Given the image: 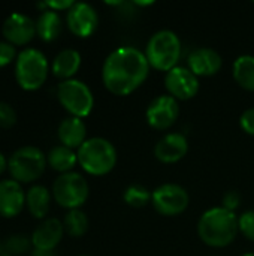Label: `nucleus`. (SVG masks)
<instances>
[{
  "mask_svg": "<svg viewBox=\"0 0 254 256\" xmlns=\"http://www.w3.org/2000/svg\"><path fill=\"white\" fill-rule=\"evenodd\" d=\"M241 256H254L253 252H247V254H244V255H241Z\"/></svg>",
  "mask_w": 254,
  "mask_h": 256,
  "instance_id": "nucleus-36",
  "label": "nucleus"
},
{
  "mask_svg": "<svg viewBox=\"0 0 254 256\" xmlns=\"http://www.w3.org/2000/svg\"><path fill=\"white\" fill-rule=\"evenodd\" d=\"M199 78L187 66H177L165 74V88L178 102L193 99L199 92Z\"/></svg>",
  "mask_w": 254,
  "mask_h": 256,
  "instance_id": "nucleus-11",
  "label": "nucleus"
},
{
  "mask_svg": "<svg viewBox=\"0 0 254 256\" xmlns=\"http://www.w3.org/2000/svg\"><path fill=\"white\" fill-rule=\"evenodd\" d=\"M222 207H225L226 210H229V212H237V208L240 207V204H241V195L237 192V190H229V192H226L225 194V196H223V201H222Z\"/></svg>",
  "mask_w": 254,
  "mask_h": 256,
  "instance_id": "nucleus-32",
  "label": "nucleus"
},
{
  "mask_svg": "<svg viewBox=\"0 0 254 256\" xmlns=\"http://www.w3.org/2000/svg\"><path fill=\"white\" fill-rule=\"evenodd\" d=\"M25 206L31 216L36 219H43L51 206V192L42 186V184H34L25 192Z\"/></svg>",
  "mask_w": 254,
  "mask_h": 256,
  "instance_id": "nucleus-21",
  "label": "nucleus"
},
{
  "mask_svg": "<svg viewBox=\"0 0 254 256\" xmlns=\"http://www.w3.org/2000/svg\"><path fill=\"white\" fill-rule=\"evenodd\" d=\"M1 32L12 45H25L36 34V21L27 14L13 12L4 20Z\"/></svg>",
  "mask_w": 254,
  "mask_h": 256,
  "instance_id": "nucleus-13",
  "label": "nucleus"
},
{
  "mask_svg": "<svg viewBox=\"0 0 254 256\" xmlns=\"http://www.w3.org/2000/svg\"><path fill=\"white\" fill-rule=\"evenodd\" d=\"M30 246H31L30 237H27L25 234H13L3 242V252L4 255L18 256L28 252Z\"/></svg>",
  "mask_w": 254,
  "mask_h": 256,
  "instance_id": "nucleus-26",
  "label": "nucleus"
},
{
  "mask_svg": "<svg viewBox=\"0 0 254 256\" xmlns=\"http://www.w3.org/2000/svg\"><path fill=\"white\" fill-rule=\"evenodd\" d=\"M69 30L78 38H90L99 26L97 10L85 2H75L66 14Z\"/></svg>",
  "mask_w": 254,
  "mask_h": 256,
  "instance_id": "nucleus-12",
  "label": "nucleus"
},
{
  "mask_svg": "<svg viewBox=\"0 0 254 256\" xmlns=\"http://www.w3.org/2000/svg\"><path fill=\"white\" fill-rule=\"evenodd\" d=\"M211 256H217V255H211Z\"/></svg>",
  "mask_w": 254,
  "mask_h": 256,
  "instance_id": "nucleus-40",
  "label": "nucleus"
},
{
  "mask_svg": "<svg viewBox=\"0 0 254 256\" xmlns=\"http://www.w3.org/2000/svg\"><path fill=\"white\" fill-rule=\"evenodd\" d=\"M144 52L153 69L166 74L178 66L181 58V39L172 30H159L148 39Z\"/></svg>",
  "mask_w": 254,
  "mask_h": 256,
  "instance_id": "nucleus-4",
  "label": "nucleus"
},
{
  "mask_svg": "<svg viewBox=\"0 0 254 256\" xmlns=\"http://www.w3.org/2000/svg\"><path fill=\"white\" fill-rule=\"evenodd\" d=\"M25 206V192L13 178L0 180V216L15 218Z\"/></svg>",
  "mask_w": 254,
  "mask_h": 256,
  "instance_id": "nucleus-15",
  "label": "nucleus"
},
{
  "mask_svg": "<svg viewBox=\"0 0 254 256\" xmlns=\"http://www.w3.org/2000/svg\"><path fill=\"white\" fill-rule=\"evenodd\" d=\"M238 228L244 238L254 243V210L244 212L238 216Z\"/></svg>",
  "mask_w": 254,
  "mask_h": 256,
  "instance_id": "nucleus-27",
  "label": "nucleus"
},
{
  "mask_svg": "<svg viewBox=\"0 0 254 256\" xmlns=\"http://www.w3.org/2000/svg\"><path fill=\"white\" fill-rule=\"evenodd\" d=\"M31 256H55L54 250H39V249H33Z\"/></svg>",
  "mask_w": 254,
  "mask_h": 256,
  "instance_id": "nucleus-33",
  "label": "nucleus"
},
{
  "mask_svg": "<svg viewBox=\"0 0 254 256\" xmlns=\"http://www.w3.org/2000/svg\"><path fill=\"white\" fill-rule=\"evenodd\" d=\"M63 226L70 237H82L88 231V218L81 208L69 210L63 219Z\"/></svg>",
  "mask_w": 254,
  "mask_h": 256,
  "instance_id": "nucleus-24",
  "label": "nucleus"
},
{
  "mask_svg": "<svg viewBox=\"0 0 254 256\" xmlns=\"http://www.w3.org/2000/svg\"><path fill=\"white\" fill-rule=\"evenodd\" d=\"M81 62H82V57L79 51L73 48H64L54 57L51 63V70L61 81L72 80L79 70Z\"/></svg>",
  "mask_w": 254,
  "mask_h": 256,
  "instance_id": "nucleus-19",
  "label": "nucleus"
},
{
  "mask_svg": "<svg viewBox=\"0 0 254 256\" xmlns=\"http://www.w3.org/2000/svg\"><path fill=\"white\" fill-rule=\"evenodd\" d=\"M1 250H3V243H0V256H1Z\"/></svg>",
  "mask_w": 254,
  "mask_h": 256,
  "instance_id": "nucleus-37",
  "label": "nucleus"
},
{
  "mask_svg": "<svg viewBox=\"0 0 254 256\" xmlns=\"http://www.w3.org/2000/svg\"><path fill=\"white\" fill-rule=\"evenodd\" d=\"M232 75L241 88L254 92V56L243 54L237 57L232 66Z\"/></svg>",
  "mask_w": 254,
  "mask_h": 256,
  "instance_id": "nucleus-23",
  "label": "nucleus"
},
{
  "mask_svg": "<svg viewBox=\"0 0 254 256\" xmlns=\"http://www.w3.org/2000/svg\"><path fill=\"white\" fill-rule=\"evenodd\" d=\"M180 117V102L169 94L154 98L145 111V120L154 130H168Z\"/></svg>",
  "mask_w": 254,
  "mask_h": 256,
  "instance_id": "nucleus-10",
  "label": "nucleus"
},
{
  "mask_svg": "<svg viewBox=\"0 0 254 256\" xmlns=\"http://www.w3.org/2000/svg\"><path fill=\"white\" fill-rule=\"evenodd\" d=\"M223 66L222 56L213 48H196L187 58V68L199 76H213L220 72Z\"/></svg>",
  "mask_w": 254,
  "mask_h": 256,
  "instance_id": "nucleus-16",
  "label": "nucleus"
},
{
  "mask_svg": "<svg viewBox=\"0 0 254 256\" xmlns=\"http://www.w3.org/2000/svg\"><path fill=\"white\" fill-rule=\"evenodd\" d=\"M46 164V154H43L39 147L24 146L10 154L7 160V170L10 177L18 183H30L43 174Z\"/></svg>",
  "mask_w": 254,
  "mask_h": 256,
  "instance_id": "nucleus-6",
  "label": "nucleus"
},
{
  "mask_svg": "<svg viewBox=\"0 0 254 256\" xmlns=\"http://www.w3.org/2000/svg\"><path fill=\"white\" fill-rule=\"evenodd\" d=\"M240 126L247 134L254 136V108H247L240 117Z\"/></svg>",
  "mask_w": 254,
  "mask_h": 256,
  "instance_id": "nucleus-30",
  "label": "nucleus"
},
{
  "mask_svg": "<svg viewBox=\"0 0 254 256\" xmlns=\"http://www.w3.org/2000/svg\"><path fill=\"white\" fill-rule=\"evenodd\" d=\"M6 170H7V159H6V156L0 152V176H1Z\"/></svg>",
  "mask_w": 254,
  "mask_h": 256,
  "instance_id": "nucleus-34",
  "label": "nucleus"
},
{
  "mask_svg": "<svg viewBox=\"0 0 254 256\" xmlns=\"http://www.w3.org/2000/svg\"><path fill=\"white\" fill-rule=\"evenodd\" d=\"M189 153V141L180 132L163 135L154 146V158L162 164H177Z\"/></svg>",
  "mask_w": 254,
  "mask_h": 256,
  "instance_id": "nucleus-14",
  "label": "nucleus"
},
{
  "mask_svg": "<svg viewBox=\"0 0 254 256\" xmlns=\"http://www.w3.org/2000/svg\"><path fill=\"white\" fill-rule=\"evenodd\" d=\"M1 256H9V255H4V254H3V255H1Z\"/></svg>",
  "mask_w": 254,
  "mask_h": 256,
  "instance_id": "nucleus-39",
  "label": "nucleus"
},
{
  "mask_svg": "<svg viewBox=\"0 0 254 256\" xmlns=\"http://www.w3.org/2000/svg\"><path fill=\"white\" fill-rule=\"evenodd\" d=\"M151 204L160 216L175 218L187 210L190 204V195L180 184L165 183L151 192Z\"/></svg>",
  "mask_w": 254,
  "mask_h": 256,
  "instance_id": "nucleus-9",
  "label": "nucleus"
},
{
  "mask_svg": "<svg viewBox=\"0 0 254 256\" xmlns=\"http://www.w3.org/2000/svg\"><path fill=\"white\" fill-rule=\"evenodd\" d=\"M78 256H90V255H78Z\"/></svg>",
  "mask_w": 254,
  "mask_h": 256,
  "instance_id": "nucleus-38",
  "label": "nucleus"
},
{
  "mask_svg": "<svg viewBox=\"0 0 254 256\" xmlns=\"http://www.w3.org/2000/svg\"><path fill=\"white\" fill-rule=\"evenodd\" d=\"M123 201L129 207L142 208L151 202V192L142 184H130L123 194Z\"/></svg>",
  "mask_w": 254,
  "mask_h": 256,
  "instance_id": "nucleus-25",
  "label": "nucleus"
},
{
  "mask_svg": "<svg viewBox=\"0 0 254 256\" xmlns=\"http://www.w3.org/2000/svg\"><path fill=\"white\" fill-rule=\"evenodd\" d=\"M73 3H75L73 0H49V2H42L37 6L42 8L43 10L51 9V10L58 12V10H69L73 6Z\"/></svg>",
  "mask_w": 254,
  "mask_h": 256,
  "instance_id": "nucleus-31",
  "label": "nucleus"
},
{
  "mask_svg": "<svg viewBox=\"0 0 254 256\" xmlns=\"http://www.w3.org/2000/svg\"><path fill=\"white\" fill-rule=\"evenodd\" d=\"M16 48L7 40H0V68L9 64L13 58H16Z\"/></svg>",
  "mask_w": 254,
  "mask_h": 256,
  "instance_id": "nucleus-29",
  "label": "nucleus"
},
{
  "mask_svg": "<svg viewBox=\"0 0 254 256\" xmlns=\"http://www.w3.org/2000/svg\"><path fill=\"white\" fill-rule=\"evenodd\" d=\"M76 154L79 166L94 177L109 174L118 160L115 146L102 136L87 138V141L76 150Z\"/></svg>",
  "mask_w": 254,
  "mask_h": 256,
  "instance_id": "nucleus-3",
  "label": "nucleus"
},
{
  "mask_svg": "<svg viewBox=\"0 0 254 256\" xmlns=\"http://www.w3.org/2000/svg\"><path fill=\"white\" fill-rule=\"evenodd\" d=\"M63 234V222H60L55 218H49L36 226V230L31 234V244L34 249L39 250H54L60 244Z\"/></svg>",
  "mask_w": 254,
  "mask_h": 256,
  "instance_id": "nucleus-17",
  "label": "nucleus"
},
{
  "mask_svg": "<svg viewBox=\"0 0 254 256\" xmlns=\"http://www.w3.org/2000/svg\"><path fill=\"white\" fill-rule=\"evenodd\" d=\"M57 136L63 146L78 150L87 141V126L82 118L69 116L60 122L57 128Z\"/></svg>",
  "mask_w": 254,
  "mask_h": 256,
  "instance_id": "nucleus-18",
  "label": "nucleus"
},
{
  "mask_svg": "<svg viewBox=\"0 0 254 256\" xmlns=\"http://www.w3.org/2000/svg\"><path fill=\"white\" fill-rule=\"evenodd\" d=\"M133 4L135 6H153L154 4V2H133Z\"/></svg>",
  "mask_w": 254,
  "mask_h": 256,
  "instance_id": "nucleus-35",
  "label": "nucleus"
},
{
  "mask_svg": "<svg viewBox=\"0 0 254 256\" xmlns=\"http://www.w3.org/2000/svg\"><path fill=\"white\" fill-rule=\"evenodd\" d=\"M49 63L37 48H24L15 58V80L24 90H37L46 81Z\"/></svg>",
  "mask_w": 254,
  "mask_h": 256,
  "instance_id": "nucleus-5",
  "label": "nucleus"
},
{
  "mask_svg": "<svg viewBox=\"0 0 254 256\" xmlns=\"http://www.w3.org/2000/svg\"><path fill=\"white\" fill-rule=\"evenodd\" d=\"M240 232L238 216L225 207H213L202 213L198 222V236L204 244L223 249L232 244Z\"/></svg>",
  "mask_w": 254,
  "mask_h": 256,
  "instance_id": "nucleus-2",
  "label": "nucleus"
},
{
  "mask_svg": "<svg viewBox=\"0 0 254 256\" xmlns=\"http://www.w3.org/2000/svg\"><path fill=\"white\" fill-rule=\"evenodd\" d=\"M150 69L144 51L129 45L118 46L103 62L102 82L114 96H129L147 81Z\"/></svg>",
  "mask_w": 254,
  "mask_h": 256,
  "instance_id": "nucleus-1",
  "label": "nucleus"
},
{
  "mask_svg": "<svg viewBox=\"0 0 254 256\" xmlns=\"http://www.w3.org/2000/svg\"><path fill=\"white\" fill-rule=\"evenodd\" d=\"M52 198L55 202L67 210L81 208L88 200L90 188L87 180L75 171L60 174L52 184Z\"/></svg>",
  "mask_w": 254,
  "mask_h": 256,
  "instance_id": "nucleus-8",
  "label": "nucleus"
},
{
  "mask_svg": "<svg viewBox=\"0 0 254 256\" xmlns=\"http://www.w3.org/2000/svg\"><path fill=\"white\" fill-rule=\"evenodd\" d=\"M63 30V21L58 12L45 9L39 14L36 20V34L45 40V42H52L55 40Z\"/></svg>",
  "mask_w": 254,
  "mask_h": 256,
  "instance_id": "nucleus-20",
  "label": "nucleus"
},
{
  "mask_svg": "<svg viewBox=\"0 0 254 256\" xmlns=\"http://www.w3.org/2000/svg\"><path fill=\"white\" fill-rule=\"evenodd\" d=\"M16 123V112L7 102H0V128H12Z\"/></svg>",
  "mask_w": 254,
  "mask_h": 256,
  "instance_id": "nucleus-28",
  "label": "nucleus"
},
{
  "mask_svg": "<svg viewBox=\"0 0 254 256\" xmlns=\"http://www.w3.org/2000/svg\"><path fill=\"white\" fill-rule=\"evenodd\" d=\"M57 99L70 116L78 118L88 117L94 106L91 88L84 81L76 78L61 81L57 86Z\"/></svg>",
  "mask_w": 254,
  "mask_h": 256,
  "instance_id": "nucleus-7",
  "label": "nucleus"
},
{
  "mask_svg": "<svg viewBox=\"0 0 254 256\" xmlns=\"http://www.w3.org/2000/svg\"><path fill=\"white\" fill-rule=\"evenodd\" d=\"M46 162L54 171H57L60 174H66V172H70L73 170V166L78 164V154L75 150L63 146V144H58V146H54L48 152Z\"/></svg>",
  "mask_w": 254,
  "mask_h": 256,
  "instance_id": "nucleus-22",
  "label": "nucleus"
}]
</instances>
